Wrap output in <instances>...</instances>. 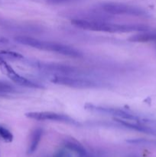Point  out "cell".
<instances>
[{
	"label": "cell",
	"mask_w": 156,
	"mask_h": 157,
	"mask_svg": "<svg viewBox=\"0 0 156 157\" xmlns=\"http://www.w3.org/2000/svg\"><path fill=\"white\" fill-rule=\"evenodd\" d=\"M5 62H6V61H5V60L3 59L2 58V56H1V55H0V66H1V65H2V64H4Z\"/></svg>",
	"instance_id": "obj_18"
},
{
	"label": "cell",
	"mask_w": 156,
	"mask_h": 157,
	"mask_svg": "<svg viewBox=\"0 0 156 157\" xmlns=\"http://www.w3.org/2000/svg\"><path fill=\"white\" fill-rule=\"evenodd\" d=\"M15 40L18 43L34 48L39 49V50L46 51V52H54L64 56L70 57V58H79L82 57V53L77 49L74 48L71 46L67 44H61V43L54 42V41H47L39 40L38 38H32L29 36H17Z\"/></svg>",
	"instance_id": "obj_2"
},
{
	"label": "cell",
	"mask_w": 156,
	"mask_h": 157,
	"mask_svg": "<svg viewBox=\"0 0 156 157\" xmlns=\"http://www.w3.org/2000/svg\"><path fill=\"white\" fill-rule=\"evenodd\" d=\"M102 10L111 15H129V16L145 17L148 15L145 10L128 4L119 2H106L101 6Z\"/></svg>",
	"instance_id": "obj_3"
},
{
	"label": "cell",
	"mask_w": 156,
	"mask_h": 157,
	"mask_svg": "<svg viewBox=\"0 0 156 157\" xmlns=\"http://www.w3.org/2000/svg\"><path fill=\"white\" fill-rule=\"evenodd\" d=\"M15 90V87L12 84H9L7 82H5V81H0V92L9 93V92H14Z\"/></svg>",
	"instance_id": "obj_15"
},
{
	"label": "cell",
	"mask_w": 156,
	"mask_h": 157,
	"mask_svg": "<svg viewBox=\"0 0 156 157\" xmlns=\"http://www.w3.org/2000/svg\"><path fill=\"white\" fill-rule=\"evenodd\" d=\"M0 67H1L2 71L15 84H19V85L23 86V87H29V88H44V87L40 84L34 82L31 80L27 79L24 77L18 75L6 61L2 65L0 66Z\"/></svg>",
	"instance_id": "obj_8"
},
{
	"label": "cell",
	"mask_w": 156,
	"mask_h": 157,
	"mask_svg": "<svg viewBox=\"0 0 156 157\" xmlns=\"http://www.w3.org/2000/svg\"><path fill=\"white\" fill-rule=\"evenodd\" d=\"M85 108L87 110H90V111L111 115V116L115 117V118H119V119L134 120L138 117L137 115H135L134 113H132L131 112L122 110V109L111 108V107H102V106H96L90 104H86Z\"/></svg>",
	"instance_id": "obj_7"
},
{
	"label": "cell",
	"mask_w": 156,
	"mask_h": 157,
	"mask_svg": "<svg viewBox=\"0 0 156 157\" xmlns=\"http://www.w3.org/2000/svg\"><path fill=\"white\" fill-rule=\"evenodd\" d=\"M129 144H141V145H147V146H156L155 140H151L146 139H135L129 140L127 141Z\"/></svg>",
	"instance_id": "obj_13"
},
{
	"label": "cell",
	"mask_w": 156,
	"mask_h": 157,
	"mask_svg": "<svg viewBox=\"0 0 156 157\" xmlns=\"http://www.w3.org/2000/svg\"><path fill=\"white\" fill-rule=\"evenodd\" d=\"M128 41L132 42H149V41H156V32H141L140 33L132 35Z\"/></svg>",
	"instance_id": "obj_9"
},
{
	"label": "cell",
	"mask_w": 156,
	"mask_h": 157,
	"mask_svg": "<svg viewBox=\"0 0 156 157\" xmlns=\"http://www.w3.org/2000/svg\"><path fill=\"white\" fill-rule=\"evenodd\" d=\"M33 65L37 68L45 72L50 74H54V75H70V76H80L83 75V71L80 69L73 66L63 65L55 63H44L36 62Z\"/></svg>",
	"instance_id": "obj_5"
},
{
	"label": "cell",
	"mask_w": 156,
	"mask_h": 157,
	"mask_svg": "<svg viewBox=\"0 0 156 157\" xmlns=\"http://www.w3.org/2000/svg\"><path fill=\"white\" fill-rule=\"evenodd\" d=\"M25 116L28 118L38 121H54V122L64 123V124H73L77 125L79 123L71 118L70 117L62 113H55V112L50 111H36V112H28L25 113Z\"/></svg>",
	"instance_id": "obj_6"
},
{
	"label": "cell",
	"mask_w": 156,
	"mask_h": 157,
	"mask_svg": "<svg viewBox=\"0 0 156 157\" xmlns=\"http://www.w3.org/2000/svg\"><path fill=\"white\" fill-rule=\"evenodd\" d=\"M72 24L79 29L84 30L93 31V32H111V33H120V32H147L150 31L149 27L141 24H116L108 21H101L98 19H84L75 18L71 21Z\"/></svg>",
	"instance_id": "obj_1"
},
{
	"label": "cell",
	"mask_w": 156,
	"mask_h": 157,
	"mask_svg": "<svg viewBox=\"0 0 156 157\" xmlns=\"http://www.w3.org/2000/svg\"><path fill=\"white\" fill-rule=\"evenodd\" d=\"M42 135L43 130L41 128H36L33 130L32 136H31V141L30 144H29L28 150V154H32L33 153H35V150L38 148V145H39Z\"/></svg>",
	"instance_id": "obj_10"
},
{
	"label": "cell",
	"mask_w": 156,
	"mask_h": 157,
	"mask_svg": "<svg viewBox=\"0 0 156 157\" xmlns=\"http://www.w3.org/2000/svg\"><path fill=\"white\" fill-rule=\"evenodd\" d=\"M66 147L68 150H70L72 151L75 152L76 153H77L80 157H88V154H87L85 149L80 144H78L77 142H75V141H67L66 143Z\"/></svg>",
	"instance_id": "obj_11"
},
{
	"label": "cell",
	"mask_w": 156,
	"mask_h": 157,
	"mask_svg": "<svg viewBox=\"0 0 156 157\" xmlns=\"http://www.w3.org/2000/svg\"><path fill=\"white\" fill-rule=\"evenodd\" d=\"M0 55H3V56H6L7 57V58L16 60L24 58V57H23L21 54L17 53V52H10V51H1V52H0Z\"/></svg>",
	"instance_id": "obj_14"
},
{
	"label": "cell",
	"mask_w": 156,
	"mask_h": 157,
	"mask_svg": "<svg viewBox=\"0 0 156 157\" xmlns=\"http://www.w3.org/2000/svg\"><path fill=\"white\" fill-rule=\"evenodd\" d=\"M50 81L54 84L67 86V87H73V88L87 89L98 87V84L96 81L80 76L54 75L50 78Z\"/></svg>",
	"instance_id": "obj_4"
},
{
	"label": "cell",
	"mask_w": 156,
	"mask_h": 157,
	"mask_svg": "<svg viewBox=\"0 0 156 157\" xmlns=\"http://www.w3.org/2000/svg\"><path fill=\"white\" fill-rule=\"evenodd\" d=\"M80 0H47V2L50 5H64L76 2Z\"/></svg>",
	"instance_id": "obj_16"
},
{
	"label": "cell",
	"mask_w": 156,
	"mask_h": 157,
	"mask_svg": "<svg viewBox=\"0 0 156 157\" xmlns=\"http://www.w3.org/2000/svg\"><path fill=\"white\" fill-rule=\"evenodd\" d=\"M54 157H71V156L68 152L65 151V150H61L58 153H56Z\"/></svg>",
	"instance_id": "obj_17"
},
{
	"label": "cell",
	"mask_w": 156,
	"mask_h": 157,
	"mask_svg": "<svg viewBox=\"0 0 156 157\" xmlns=\"http://www.w3.org/2000/svg\"><path fill=\"white\" fill-rule=\"evenodd\" d=\"M0 138L5 142L11 143L13 140V135L7 128L0 125Z\"/></svg>",
	"instance_id": "obj_12"
}]
</instances>
